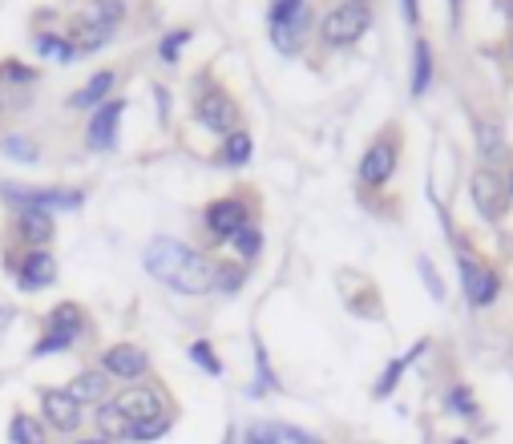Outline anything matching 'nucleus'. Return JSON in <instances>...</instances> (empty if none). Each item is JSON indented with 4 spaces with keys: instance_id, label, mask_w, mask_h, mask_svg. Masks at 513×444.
I'll return each mask as SVG.
<instances>
[{
    "instance_id": "1",
    "label": "nucleus",
    "mask_w": 513,
    "mask_h": 444,
    "mask_svg": "<svg viewBox=\"0 0 513 444\" xmlns=\"http://www.w3.org/2000/svg\"><path fill=\"white\" fill-rule=\"evenodd\" d=\"M142 263L150 271V279L166 283L170 291L178 295H207L215 291V259L211 255H202L178 239H150L146 251H142Z\"/></svg>"
},
{
    "instance_id": "2",
    "label": "nucleus",
    "mask_w": 513,
    "mask_h": 444,
    "mask_svg": "<svg viewBox=\"0 0 513 444\" xmlns=\"http://www.w3.org/2000/svg\"><path fill=\"white\" fill-rule=\"evenodd\" d=\"M453 243V259H457V283L461 295L469 303V311H489L497 307L501 291H505V275L497 271V263H489L473 243H465L461 235L449 239Z\"/></svg>"
},
{
    "instance_id": "3",
    "label": "nucleus",
    "mask_w": 513,
    "mask_h": 444,
    "mask_svg": "<svg viewBox=\"0 0 513 444\" xmlns=\"http://www.w3.org/2000/svg\"><path fill=\"white\" fill-rule=\"evenodd\" d=\"M400 154H404V134H400V126L396 122H388L372 142H368V150L360 154V162H356V186L360 190H388L392 186V178H396V170H400Z\"/></svg>"
},
{
    "instance_id": "4",
    "label": "nucleus",
    "mask_w": 513,
    "mask_h": 444,
    "mask_svg": "<svg viewBox=\"0 0 513 444\" xmlns=\"http://www.w3.org/2000/svg\"><path fill=\"white\" fill-rule=\"evenodd\" d=\"M194 122L207 130V134H215V138H227V134L243 130L239 126L243 122V109H239L235 93H227L223 85H215L207 73H202V89L194 97Z\"/></svg>"
},
{
    "instance_id": "5",
    "label": "nucleus",
    "mask_w": 513,
    "mask_h": 444,
    "mask_svg": "<svg viewBox=\"0 0 513 444\" xmlns=\"http://www.w3.org/2000/svg\"><path fill=\"white\" fill-rule=\"evenodd\" d=\"M372 21H376L372 9H364V5H344V0H336V5L320 17L316 37H320L324 49H348V45H356V41L372 29Z\"/></svg>"
},
{
    "instance_id": "6",
    "label": "nucleus",
    "mask_w": 513,
    "mask_h": 444,
    "mask_svg": "<svg viewBox=\"0 0 513 444\" xmlns=\"http://www.w3.org/2000/svg\"><path fill=\"white\" fill-rule=\"evenodd\" d=\"M469 202H473V210H477V218L485 222V227H505V218L513 210L509 190H505V174L489 170V166H477L469 174Z\"/></svg>"
},
{
    "instance_id": "7",
    "label": "nucleus",
    "mask_w": 513,
    "mask_h": 444,
    "mask_svg": "<svg viewBox=\"0 0 513 444\" xmlns=\"http://www.w3.org/2000/svg\"><path fill=\"white\" fill-rule=\"evenodd\" d=\"M0 198H5L13 210H81L85 202V190L77 186H17V182H5L0 186Z\"/></svg>"
},
{
    "instance_id": "8",
    "label": "nucleus",
    "mask_w": 513,
    "mask_h": 444,
    "mask_svg": "<svg viewBox=\"0 0 513 444\" xmlns=\"http://www.w3.org/2000/svg\"><path fill=\"white\" fill-rule=\"evenodd\" d=\"M202 227L215 243H231L243 227H251V206H247V194H227V198H215L202 210Z\"/></svg>"
},
{
    "instance_id": "9",
    "label": "nucleus",
    "mask_w": 513,
    "mask_h": 444,
    "mask_svg": "<svg viewBox=\"0 0 513 444\" xmlns=\"http://www.w3.org/2000/svg\"><path fill=\"white\" fill-rule=\"evenodd\" d=\"M469 130H473V154H477V166H489V170H505L513 162V146H509V134L497 118H481L473 114L469 118Z\"/></svg>"
},
{
    "instance_id": "10",
    "label": "nucleus",
    "mask_w": 513,
    "mask_h": 444,
    "mask_svg": "<svg viewBox=\"0 0 513 444\" xmlns=\"http://www.w3.org/2000/svg\"><path fill=\"white\" fill-rule=\"evenodd\" d=\"M122 114H126V101H122V97H110V101H101V105L93 109V114H89V126H85V142H89V150L110 154V150L118 146Z\"/></svg>"
},
{
    "instance_id": "11",
    "label": "nucleus",
    "mask_w": 513,
    "mask_h": 444,
    "mask_svg": "<svg viewBox=\"0 0 513 444\" xmlns=\"http://www.w3.org/2000/svg\"><path fill=\"white\" fill-rule=\"evenodd\" d=\"M130 424H142V420H154V416H162V404H166V392L158 388V384H130V388H122L114 400H110Z\"/></svg>"
},
{
    "instance_id": "12",
    "label": "nucleus",
    "mask_w": 513,
    "mask_h": 444,
    "mask_svg": "<svg viewBox=\"0 0 513 444\" xmlns=\"http://www.w3.org/2000/svg\"><path fill=\"white\" fill-rule=\"evenodd\" d=\"M101 372L110 380H126V384H138L146 372H150V356L138 348V344H114L101 352Z\"/></svg>"
},
{
    "instance_id": "13",
    "label": "nucleus",
    "mask_w": 513,
    "mask_h": 444,
    "mask_svg": "<svg viewBox=\"0 0 513 444\" xmlns=\"http://www.w3.org/2000/svg\"><path fill=\"white\" fill-rule=\"evenodd\" d=\"M13 235L25 243V251H45L57 239V222L45 210H13Z\"/></svg>"
},
{
    "instance_id": "14",
    "label": "nucleus",
    "mask_w": 513,
    "mask_h": 444,
    "mask_svg": "<svg viewBox=\"0 0 513 444\" xmlns=\"http://www.w3.org/2000/svg\"><path fill=\"white\" fill-rule=\"evenodd\" d=\"M437 85V49L429 37H417L413 41V57H408V93L417 101Z\"/></svg>"
},
{
    "instance_id": "15",
    "label": "nucleus",
    "mask_w": 513,
    "mask_h": 444,
    "mask_svg": "<svg viewBox=\"0 0 513 444\" xmlns=\"http://www.w3.org/2000/svg\"><path fill=\"white\" fill-rule=\"evenodd\" d=\"M13 267H17L21 291H45L57 283V259L49 251H25L21 259H13Z\"/></svg>"
},
{
    "instance_id": "16",
    "label": "nucleus",
    "mask_w": 513,
    "mask_h": 444,
    "mask_svg": "<svg viewBox=\"0 0 513 444\" xmlns=\"http://www.w3.org/2000/svg\"><path fill=\"white\" fill-rule=\"evenodd\" d=\"M41 412L57 432H77L81 428V404L65 388H45L41 392Z\"/></svg>"
},
{
    "instance_id": "17",
    "label": "nucleus",
    "mask_w": 513,
    "mask_h": 444,
    "mask_svg": "<svg viewBox=\"0 0 513 444\" xmlns=\"http://www.w3.org/2000/svg\"><path fill=\"white\" fill-rule=\"evenodd\" d=\"M425 352H429V340H417V344H413V348H408L404 356L388 360V364H384V372H380V376H376V384H372V400H388V396H392V392L400 388L404 372H408V368H413V364H417V360H421Z\"/></svg>"
},
{
    "instance_id": "18",
    "label": "nucleus",
    "mask_w": 513,
    "mask_h": 444,
    "mask_svg": "<svg viewBox=\"0 0 513 444\" xmlns=\"http://www.w3.org/2000/svg\"><path fill=\"white\" fill-rule=\"evenodd\" d=\"M65 392L85 408V404H106L110 400V376L101 372V368H89V372H77L69 384H65Z\"/></svg>"
},
{
    "instance_id": "19",
    "label": "nucleus",
    "mask_w": 513,
    "mask_h": 444,
    "mask_svg": "<svg viewBox=\"0 0 513 444\" xmlns=\"http://www.w3.org/2000/svg\"><path fill=\"white\" fill-rule=\"evenodd\" d=\"M65 41L77 49V57L81 53H97V49H106L110 41H114V29H106V25H93V21H85V17H73L69 21V29H65Z\"/></svg>"
},
{
    "instance_id": "20",
    "label": "nucleus",
    "mask_w": 513,
    "mask_h": 444,
    "mask_svg": "<svg viewBox=\"0 0 513 444\" xmlns=\"http://www.w3.org/2000/svg\"><path fill=\"white\" fill-rule=\"evenodd\" d=\"M85 311H81V303H57L49 315H45V331L49 336H61V340H73L77 344V336L85 331Z\"/></svg>"
},
{
    "instance_id": "21",
    "label": "nucleus",
    "mask_w": 513,
    "mask_h": 444,
    "mask_svg": "<svg viewBox=\"0 0 513 444\" xmlns=\"http://www.w3.org/2000/svg\"><path fill=\"white\" fill-rule=\"evenodd\" d=\"M114 85H118V73H114V69H101L97 77H89V81L69 97V105H73V109H89V114H93L101 101H110Z\"/></svg>"
},
{
    "instance_id": "22",
    "label": "nucleus",
    "mask_w": 513,
    "mask_h": 444,
    "mask_svg": "<svg viewBox=\"0 0 513 444\" xmlns=\"http://www.w3.org/2000/svg\"><path fill=\"white\" fill-rule=\"evenodd\" d=\"M445 412H453V416H457V420H465V424H481V420H485L477 392H473L469 384H461V380L445 388Z\"/></svg>"
},
{
    "instance_id": "23",
    "label": "nucleus",
    "mask_w": 513,
    "mask_h": 444,
    "mask_svg": "<svg viewBox=\"0 0 513 444\" xmlns=\"http://www.w3.org/2000/svg\"><path fill=\"white\" fill-rule=\"evenodd\" d=\"M307 29H312V5H307L291 25H279V29H267V33H271V45H275L283 57H291V53H299V49H303Z\"/></svg>"
},
{
    "instance_id": "24",
    "label": "nucleus",
    "mask_w": 513,
    "mask_h": 444,
    "mask_svg": "<svg viewBox=\"0 0 513 444\" xmlns=\"http://www.w3.org/2000/svg\"><path fill=\"white\" fill-rule=\"evenodd\" d=\"M93 424H97V436H106V440H130V428H134L110 400H106V404H97Z\"/></svg>"
},
{
    "instance_id": "25",
    "label": "nucleus",
    "mask_w": 513,
    "mask_h": 444,
    "mask_svg": "<svg viewBox=\"0 0 513 444\" xmlns=\"http://www.w3.org/2000/svg\"><path fill=\"white\" fill-rule=\"evenodd\" d=\"M251 150H255L251 134H247V130H235V134H227V138H223V146H219V166L239 170V166H247V162H251Z\"/></svg>"
},
{
    "instance_id": "26",
    "label": "nucleus",
    "mask_w": 513,
    "mask_h": 444,
    "mask_svg": "<svg viewBox=\"0 0 513 444\" xmlns=\"http://www.w3.org/2000/svg\"><path fill=\"white\" fill-rule=\"evenodd\" d=\"M126 5H122V0H93V5L81 13L85 21H93V25H106V29H114L118 33V25L126 21Z\"/></svg>"
},
{
    "instance_id": "27",
    "label": "nucleus",
    "mask_w": 513,
    "mask_h": 444,
    "mask_svg": "<svg viewBox=\"0 0 513 444\" xmlns=\"http://www.w3.org/2000/svg\"><path fill=\"white\" fill-rule=\"evenodd\" d=\"M9 440H13V444H49L45 424L33 420V416H25V412H17V416L9 420Z\"/></svg>"
},
{
    "instance_id": "28",
    "label": "nucleus",
    "mask_w": 513,
    "mask_h": 444,
    "mask_svg": "<svg viewBox=\"0 0 513 444\" xmlns=\"http://www.w3.org/2000/svg\"><path fill=\"white\" fill-rule=\"evenodd\" d=\"M0 154L21 162V166H33L41 158V146L33 138H25V134H9V138H0Z\"/></svg>"
},
{
    "instance_id": "29",
    "label": "nucleus",
    "mask_w": 513,
    "mask_h": 444,
    "mask_svg": "<svg viewBox=\"0 0 513 444\" xmlns=\"http://www.w3.org/2000/svg\"><path fill=\"white\" fill-rule=\"evenodd\" d=\"M37 53H41V57H53V61H61V65H69V61L77 57V49L65 41V33H41V37H37Z\"/></svg>"
},
{
    "instance_id": "30",
    "label": "nucleus",
    "mask_w": 513,
    "mask_h": 444,
    "mask_svg": "<svg viewBox=\"0 0 513 444\" xmlns=\"http://www.w3.org/2000/svg\"><path fill=\"white\" fill-rule=\"evenodd\" d=\"M303 9H307V0H267V29L291 25Z\"/></svg>"
},
{
    "instance_id": "31",
    "label": "nucleus",
    "mask_w": 513,
    "mask_h": 444,
    "mask_svg": "<svg viewBox=\"0 0 513 444\" xmlns=\"http://www.w3.org/2000/svg\"><path fill=\"white\" fill-rule=\"evenodd\" d=\"M231 247L239 251V259H243V263H255V259H259V251H263V231L251 222V227H243V231L231 239Z\"/></svg>"
},
{
    "instance_id": "32",
    "label": "nucleus",
    "mask_w": 513,
    "mask_h": 444,
    "mask_svg": "<svg viewBox=\"0 0 513 444\" xmlns=\"http://www.w3.org/2000/svg\"><path fill=\"white\" fill-rule=\"evenodd\" d=\"M243 279H247V263H215V287L219 291L235 295L243 287Z\"/></svg>"
},
{
    "instance_id": "33",
    "label": "nucleus",
    "mask_w": 513,
    "mask_h": 444,
    "mask_svg": "<svg viewBox=\"0 0 513 444\" xmlns=\"http://www.w3.org/2000/svg\"><path fill=\"white\" fill-rule=\"evenodd\" d=\"M0 81H9V85H33L37 81V69L17 61V57H5L0 61Z\"/></svg>"
},
{
    "instance_id": "34",
    "label": "nucleus",
    "mask_w": 513,
    "mask_h": 444,
    "mask_svg": "<svg viewBox=\"0 0 513 444\" xmlns=\"http://www.w3.org/2000/svg\"><path fill=\"white\" fill-rule=\"evenodd\" d=\"M417 271H421V283H425V291H429V299H437V303H445V279L437 275V267H433V259L429 255H421L417 259Z\"/></svg>"
},
{
    "instance_id": "35",
    "label": "nucleus",
    "mask_w": 513,
    "mask_h": 444,
    "mask_svg": "<svg viewBox=\"0 0 513 444\" xmlns=\"http://www.w3.org/2000/svg\"><path fill=\"white\" fill-rule=\"evenodd\" d=\"M190 37H194L190 29H174V33H166V37L158 41V61L174 65V61H178V53H182V45H186Z\"/></svg>"
},
{
    "instance_id": "36",
    "label": "nucleus",
    "mask_w": 513,
    "mask_h": 444,
    "mask_svg": "<svg viewBox=\"0 0 513 444\" xmlns=\"http://www.w3.org/2000/svg\"><path fill=\"white\" fill-rule=\"evenodd\" d=\"M170 416H154V420H142V424H134L130 428V440H138V444H146V440H158V436H166L170 432Z\"/></svg>"
},
{
    "instance_id": "37",
    "label": "nucleus",
    "mask_w": 513,
    "mask_h": 444,
    "mask_svg": "<svg viewBox=\"0 0 513 444\" xmlns=\"http://www.w3.org/2000/svg\"><path fill=\"white\" fill-rule=\"evenodd\" d=\"M190 360H198L207 376H223V364H219V356H215V348L207 340H194L190 344Z\"/></svg>"
},
{
    "instance_id": "38",
    "label": "nucleus",
    "mask_w": 513,
    "mask_h": 444,
    "mask_svg": "<svg viewBox=\"0 0 513 444\" xmlns=\"http://www.w3.org/2000/svg\"><path fill=\"white\" fill-rule=\"evenodd\" d=\"M243 444H279V432L271 424H251L243 432Z\"/></svg>"
},
{
    "instance_id": "39",
    "label": "nucleus",
    "mask_w": 513,
    "mask_h": 444,
    "mask_svg": "<svg viewBox=\"0 0 513 444\" xmlns=\"http://www.w3.org/2000/svg\"><path fill=\"white\" fill-rule=\"evenodd\" d=\"M400 17L408 29H421V0H400Z\"/></svg>"
},
{
    "instance_id": "40",
    "label": "nucleus",
    "mask_w": 513,
    "mask_h": 444,
    "mask_svg": "<svg viewBox=\"0 0 513 444\" xmlns=\"http://www.w3.org/2000/svg\"><path fill=\"white\" fill-rule=\"evenodd\" d=\"M275 432H279V440H291V444H324V440L307 436L303 428H291V424H283V428H275Z\"/></svg>"
},
{
    "instance_id": "41",
    "label": "nucleus",
    "mask_w": 513,
    "mask_h": 444,
    "mask_svg": "<svg viewBox=\"0 0 513 444\" xmlns=\"http://www.w3.org/2000/svg\"><path fill=\"white\" fill-rule=\"evenodd\" d=\"M449 25H453V29L461 25V0H449Z\"/></svg>"
},
{
    "instance_id": "42",
    "label": "nucleus",
    "mask_w": 513,
    "mask_h": 444,
    "mask_svg": "<svg viewBox=\"0 0 513 444\" xmlns=\"http://www.w3.org/2000/svg\"><path fill=\"white\" fill-rule=\"evenodd\" d=\"M501 174H505V190H509V202H513V162H509Z\"/></svg>"
},
{
    "instance_id": "43",
    "label": "nucleus",
    "mask_w": 513,
    "mask_h": 444,
    "mask_svg": "<svg viewBox=\"0 0 513 444\" xmlns=\"http://www.w3.org/2000/svg\"><path fill=\"white\" fill-rule=\"evenodd\" d=\"M497 9H501L509 21H513V0H497Z\"/></svg>"
},
{
    "instance_id": "44",
    "label": "nucleus",
    "mask_w": 513,
    "mask_h": 444,
    "mask_svg": "<svg viewBox=\"0 0 513 444\" xmlns=\"http://www.w3.org/2000/svg\"><path fill=\"white\" fill-rule=\"evenodd\" d=\"M344 5H364V9H376V0H344Z\"/></svg>"
},
{
    "instance_id": "45",
    "label": "nucleus",
    "mask_w": 513,
    "mask_h": 444,
    "mask_svg": "<svg viewBox=\"0 0 513 444\" xmlns=\"http://www.w3.org/2000/svg\"><path fill=\"white\" fill-rule=\"evenodd\" d=\"M81 444H114V440H106V436H89V440H81Z\"/></svg>"
},
{
    "instance_id": "46",
    "label": "nucleus",
    "mask_w": 513,
    "mask_h": 444,
    "mask_svg": "<svg viewBox=\"0 0 513 444\" xmlns=\"http://www.w3.org/2000/svg\"><path fill=\"white\" fill-rule=\"evenodd\" d=\"M505 53H509V61H513V37H509V41H505Z\"/></svg>"
},
{
    "instance_id": "47",
    "label": "nucleus",
    "mask_w": 513,
    "mask_h": 444,
    "mask_svg": "<svg viewBox=\"0 0 513 444\" xmlns=\"http://www.w3.org/2000/svg\"><path fill=\"white\" fill-rule=\"evenodd\" d=\"M453 444H473V440H465V436H457V440H453Z\"/></svg>"
},
{
    "instance_id": "48",
    "label": "nucleus",
    "mask_w": 513,
    "mask_h": 444,
    "mask_svg": "<svg viewBox=\"0 0 513 444\" xmlns=\"http://www.w3.org/2000/svg\"><path fill=\"white\" fill-rule=\"evenodd\" d=\"M227 444H239V436H227Z\"/></svg>"
},
{
    "instance_id": "49",
    "label": "nucleus",
    "mask_w": 513,
    "mask_h": 444,
    "mask_svg": "<svg viewBox=\"0 0 513 444\" xmlns=\"http://www.w3.org/2000/svg\"><path fill=\"white\" fill-rule=\"evenodd\" d=\"M0 109H5V97H0Z\"/></svg>"
}]
</instances>
